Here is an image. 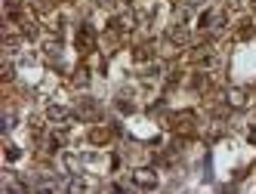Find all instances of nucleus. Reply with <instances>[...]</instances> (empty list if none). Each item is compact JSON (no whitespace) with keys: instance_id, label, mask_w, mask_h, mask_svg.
Here are the masks:
<instances>
[{"instance_id":"nucleus-1","label":"nucleus","mask_w":256,"mask_h":194,"mask_svg":"<svg viewBox=\"0 0 256 194\" xmlns=\"http://www.w3.org/2000/svg\"><path fill=\"white\" fill-rule=\"evenodd\" d=\"M219 59H222V56H219L216 43H210V40L188 46V62L198 68V71H213V68L219 65Z\"/></svg>"},{"instance_id":"nucleus-4","label":"nucleus","mask_w":256,"mask_h":194,"mask_svg":"<svg viewBox=\"0 0 256 194\" xmlns=\"http://www.w3.org/2000/svg\"><path fill=\"white\" fill-rule=\"evenodd\" d=\"M130 182H133L136 188L152 191V188H158V185H160V176H158V170H154V167H136V170H133V176H130Z\"/></svg>"},{"instance_id":"nucleus-2","label":"nucleus","mask_w":256,"mask_h":194,"mask_svg":"<svg viewBox=\"0 0 256 194\" xmlns=\"http://www.w3.org/2000/svg\"><path fill=\"white\" fill-rule=\"evenodd\" d=\"M46 123L50 127H71V123L78 120V111L71 108V105H62V102H50L46 111H44Z\"/></svg>"},{"instance_id":"nucleus-5","label":"nucleus","mask_w":256,"mask_h":194,"mask_svg":"<svg viewBox=\"0 0 256 194\" xmlns=\"http://www.w3.org/2000/svg\"><path fill=\"white\" fill-rule=\"evenodd\" d=\"M226 105H228V108H247V105H250V90H247V86H228V90H226Z\"/></svg>"},{"instance_id":"nucleus-3","label":"nucleus","mask_w":256,"mask_h":194,"mask_svg":"<svg viewBox=\"0 0 256 194\" xmlns=\"http://www.w3.org/2000/svg\"><path fill=\"white\" fill-rule=\"evenodd\" d=\"M74 46H78L80 56L96 52V46H99V31L93 25H78V31H74Z\"/></svg>"},{"instance_id":"nucleus-9","label":"nucleus","mask_w":256,"mask_h":194,"mask_svg":"<svg viewBox=\"0 0 256 194\" xmlns=\"http://www.w3.org/2000/svg\"><path fill=\"white\" fill-rule=\"evenodd\" d=\"M247 139H250V142H253V145H256V123H253V130H250V133H247Z\"/></svg>"},{"instance_id":"nucleus-7","label":"nucleus","mask_w":256,"mask_h":194,"mask_svg":"<svg viewBox=\"0 0 256 194\" xmlns=\"http://www.w3.org/2000/svg\"><path fill=\"white\" fill-rule=\"evenodd\" d=\"M71 83H74V86H86L90 83V68L86 65L74 68V71H71Z\"/></svg>"},{"instance_id":"nucleus-6","label":"nucleus","mask_w":256,"mask_h":194,"mask_svg":"<svg viewBox=\"0 0 256 194\" xmlns=\"http://www.w3.org/2000/svg\"><path fill=\"white\" fill-rule=\"evenodd\" d=\"M74 111H78V117H80V120H96V117L102 114V108H99L93 99H80V102L74 105Z\"/></svg>"},{"instance_id":"nucleus-8","label":"nucleus","mask_w":256,"mask_h":194,"mask_svg":"<svg viewBox=\"0 0 256 194\" xmlns=\"http://www.w3.org/2000/svg\"><path fill=\"white\" fill-rule=\"evenodd\" d=\"M90 139H93V142H99V145H105L108 139H112V130H105V127H96V130H90Z\"/></svg>"}]
</instances>
